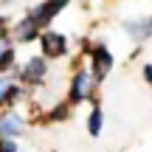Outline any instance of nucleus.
<instances>
[{
	"label": "nucleus",
	"instance_id": "nucleus-10",
	"mask_svg": "<svg viewBox=\"0 0 152 152\" xmlns=\"http://www.w3.org/2000/svg\"><path fill=\"white\" fill-rule=\"evenodd\" d=\"M0 152H14V144H11V141H6V144H0Z\"/></svg>",
	"mask_w": 152,
	"mask_h": 152
},
{
	"label": "nucleus",
	"instance_id": "nucleus-5",
	"mask_svg": "<svg viewBox=\"0 0 152 152\" xmlns=\"http://www.w3.org/2000/svg\"><path fill=\"white\" fill-rule=\"evenodd\" d=\"M34 31H37V26H34L31 20H23L20 26H17L14 37H17V39H31V37H34Z\"/></svg>",
	"mask_w": 152,
	"mask_h": 152
},
{
	"label": "nucleus",
	"instance_id": "nucleus-7",
	"mask_svg": "<svg viewBox=\"0 0 152 152\" xmlns=\"http://www.w3.org/2000/svg\"><path fill=\"white\" fill-rule=\"evenodd\" d=\"M96 56H99V76H104V73L110 71V62H113V59H110V54H107L104 48H99Z\"/></svg>",
	"mask_w": 152,
	"mask_h": 152
},
{
	"label": "nucleus",
	"instance_id": "nucleus-2",
	"mask_svg": "<svg viewBox=\"0 0 152 152\" xmlns=\"http://www.w3.org/2000/svg\"><path fill=\"white\" fill-rule=\"evenodd\" d=\"M87 93H90V76H87V73H79V76H76V82H73L71 96H73V102H79V99H85Z\"/></svg>",
	"mask_w": 152,
	"mask_h": 152
},
{
	"label": "nucleus",
	"instance_id": "nucleus-6",
	"mask_svg": "<svg viewBox=\"0 0 152 152\" xmlns=\"http://www.w3.org/2000/svg\"><path fill=\"white\" fill-rule=\"evenodd\" d=\"M127 28H130L135 37H147L152 31V20H147V23H127Z\"/></svg>",
	"mask_w": 152,
	"mask_h": 152
},
{
	"label": "nucleus",
	"instance_id": "nucleus-9",
	"mask_svg": "<svg viewBox=\"0 0 152 152\" xmlns=\"http://www.w3.org/2000/svg\"><path fill=\"white\" fill-rule=\"evenodd\" d=\"M6 93H9V82H6V79H0V99H3Z\"/></svg>",
	"mask_w": 152,
	"mask_h": 152
},
{
	"label": "nucleus",
	"instance_id": "nucleus-3",
	"mask_svg": "<svg viewBox=\"0 0 152 152\" xmlns=\"http://www.w3.org/2000/svg\"><path fill=\"white\" fill-rule=\"evenodd\" d=\"M23 130V121L17 115H3L0 118V135H17Z\"/></svg>",
	"mask_w": 152,
	"mask_h": 152
},
{
	"label": "nucleus",
	"instance_id": "nucleus-4",
	"mask_svg": "<svg viewBox=\"0 0 152 152\" xmlns=\"http://www.w3.org/2000/svg\"><path fill=\"white\" fill-rule=\"evenodd\" d=\"M23 76H26V82H39L45 76V62L42 59H31V62H28V68L23 71Z\"/></svg>",
	"mask_w": 152,
	"mask_h": 152
},
{
	"label": "nucleus",
	"instance_id": "nucleus-8",
	"mask_svg": "<svg viewBox=\"0 0 152 152\" xmlns=\"http://www.w3.org/2000/svg\"><path fill=\"white\" fill-rule=\"evenodd\" d=\"M99 130H102V113H99V110H96V113L90 115V132H93V135H96Z\"/></svg>",
	"mask_w": 152,
	"mask_h": 152
},
{
	"label": "nucleus",
	"instance_id": "nucleus-1",
	"mask_svg": "<svg viewBox=\"0 0 152 152\" xmlns=\"http://www.w3.org/2000/svg\"><path fill=\"white\" fill-rule=\"evenodd\" d=\"M42 48H45V54L59 56V54H65V39H62L59 34H45L42 37Z\"/></svg>",
	"mask_w": 152,
	"mask_h": 152
}]
</instances>
